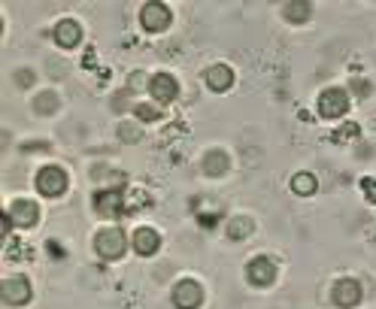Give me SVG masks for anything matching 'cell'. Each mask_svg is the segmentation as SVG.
Segmentation results:
<instances>
[{"instance_id":"cell-13","label":"cell","mask_w":376,"mask_h":309,"mask_svg":"<svg viewBox=\"0 0 376 309\" xmlns=\"http://www.w3.org/2000/svg\"><path fill=\"white\" fill-rule=\"evenodd\" d=\"M131 243H133V252L149 258V255H155L158 249H161V237H158L155 228H140V231L131 237Z\"/></svg>"},{"instance_id":"cell-19","label":"cell","mask_w":376,"mask_h":309,"mask_svg":"<svg viewBox=\"0 0 376 309\" xmlns=\"http://www.w3.org/2000/svg\"><path fill=\"white\" fill-rule=\"evenodd\" d=\"M252 219H231V224H228V237L231 240H246L249 233H252Z\"/></svg>"},{"instance_id":"cell-7","label":"cell","mask_w":376,"mask_h":309,"mask_svg":"<svg viewBox=\"0 0 376 309\" xmlns=\"http://www.w3.org/2000/svg\"><path fill=\"white\" fill-rule=\"evenodd\" d=\"M0 300L6 306H24L31 300V282L24 276H10L0 282Z\"/></svg>"},{"instance_id":"cell-2","label":"cell","mask_w":376,"mask_h":309,"mask_svg":"<svg viewBox=\"0 0 376 309\" xmlns=\"http://www.w3.org/2000/svg\"><path fill=\"white\" fill-rule=\"evenodd\" d=\"M37 191L43 197H61L67 191V173L55 164H46L43 170L37 173Z\"/></svg>"},{"instance_id":"cell-6","label":"cell","mask_w":376,"mask_h":309,"mask_svg":"<svg viewBox=\"0 0 376 309\" xmlns=\"http://www.w3.org/2000/svg\"><path fill=\"white\" fill-rule=\"evenodd\" d=\"M170 22H173V12L167 10L164 3H146L143 10H140V24H143V31H149V33L167 31Z\"/></svg>"},{"instance_id":"cell-10","label":"cell","mask_w":376,"mask_h":309,"mask_svg":"<svg viewBox=\"0 0 376 309\" xmlns=\"http://www.w3.org/2000/svg\"><path fill=\"white\" fill-rule=\"evenodd\" d=\"M6 212H10L13 224H19V228H33V224L40 222V206L28 197H19Z\"/></svg>"},{"instance_id":"cell-9","label":"cell","mask_w":376,"mask_h":309,"mask_svg":"<svg viewBox=\"0 0 376 309\" xmlns=\"http://www.w3.org/2000/svg\"><path fill=\"white\" fill-rule=\"evenodd\" d=\"M173 303H177V309H197L204 303V288H200V282L197 279L177 282V288H173Z\"/></svg>"},{"instance_id":"cell-4","label":"cell","mask_w":376,"mask_h":309,"mask_svg":"<svg viewBox=\"0 0 376 309\" xmlns=\"http://www.w3.org/2000/svg\"><path fill=\"white\" fill-rule=\"evenodd\" d=\"M349 110V94L346 88H325L319 97V115L322 119H343Z\"/></svg>"},{"instance_id":"cell-21","label":"cell","mask_w":376,"mask_h":309,"mask_svg":"<svg viewBox=\"0 0 376 309\" xmlns=\"http://www.w3.org/2000/svg\"><path fill=\"white\" fill-rule=\"evenodd\" d=\"M119 137H124V143H137L140 131L133 128V124H119Z\"/></svg>"},{"instance_id":"cell-12","label":"cell","mask_w":376,"mask_h":309,"mask_svg":"<svg viewBox=\"0 0 376 309\" xmlns=\"http://www.w3.org/2000/svg\"><path fill=\"white\" fill-rule=\"evenodd\" d=\"M55 43L61 49H76L82 43V28L76 19H61L55 24Z\"/></svg>"},{"instance_id":"cell-23","label":"cell","mask_w":376,"mask_h":309,"mask_svg":"<svg viewBox=\"0 0 376 309\" xmlns=\"http://www.w3.org/2000/svg\"><path fill=\"white\" fill-rule=\"evenodd\" d=\"M15 82H19V85H31V82H33V73H28V70H24V73H15Z\"/></svg>"},{"instance_id":"cell-18","label":"cell","mask_w":376,"mask_h":309,"mask_svg":"<svg viewBox=\"0 0 376 309\" xmlns=\"http://www.w3.org/2000/svg\"><path fill=\"white\" fill-rule=\"evenodd\" d=\"M58 110V94L55 91H40L37 100H33V112L37 115H52Z\"/></svg>"},{"instance_id":"cell-15","label":"cell","mask_w":376,"mask_h":309,"mask_svg":"<svg viewBox=\"0 0 376 309\" xmlns=\"http://www.w3.org/2000/svg\"><path fill=\"white\" fill-rule=\"evenodd\" d=\"M228 167H231V161H228V155L222 152V149H213V152H206L204 155V173L206 176H224L228 173Z\"/></svg>"},{"instance_id":"cell-20","label":"cell","mask_w":376,"mask_h":309,"mask_svg":"<svg viewBox=\"0 0 376 309\" xmlns=\"http://www.w3.org/2000/svg\"><path fill=\"white\" fill-rule=\"evenodd\" d=\"M137 119L140 122H158L161 119V110H158V106H137Z\"/></svg>"},{"instance_id":"cell-22","label":"cell","mask_w":376,"mask_h":309,"mask_svg":"<svg viewBox=\"0 0 376 309\" xmlns=\"http://www.w3.org/2000/svg\"><path fill=\"white\" fill-rule=\"evenodd\" d=\"M349 88H355L358 97H370V82H367V79H352V85H349Z\"/></svg>"},{"instance_id":"cell-5","label":"cell","mask_w":376,"mask_h":309,"mask_svg":"<svg viewBox=\"0 0 376 309\" xmlns=\"http://www.w3.org/2000/svg\"><path fill=\"white\" fill-rule=\"evenodd\" d=\"M95 212L104 219H119L124 215V191L122 188H104L95 194Z\"/></svg>"},{"instance_id":"cell-16","label":"cell","mask_w":376,"mask_h":309,"mask_svg":"<svg viewBox=\"0 0 376 309\" xmlns=\"http://www.w3.org/2000/svg\"><path fill=\"white\" fill-rule=\"evenodd\" d=\"M282 15H286L288 24H304L306 19H313V6L304 3V0H295V3L282 6Z\"/></svg>"},{"instance_id":"cell-17","label":"cell","mask_w":376,"mask_h":309,"mask_svg":"<svg viewBox=\"0 0 376 309\" xmlns=\"http://www.w3.org/2000/svg\"><path fill=\"white\" fill-rule=\"evenodd\" d=\"M291 188H295V194H300V197H310V194H316L319 182H316L313 173H295V176H291Z\"/></svg>"},{"instance_id":"cell-3","label":"cell","mask_w":376,"mask_h":309,"mask_svg":"<svg viewBox=\"0 0 376 309\" xmlns=\"http://www.w3.org/2000/svg\"><path fill=\"white\" fill-rule=\"evenodd\" d=\"M246 279L255 288H270L277 282V264H273V258H267V255L252 258L246 267Z\"/></svg>"},{"instance_id":"cell-1","label":"cell","mask_w":376,"mask_h":309,"mask_svg":"<svg viewBox=\"0 0 376 309\" xmlns=\"http://www.w3.org/2000/svg\"><path fill=\"white\" fill-rule=\"evenodd\" d=\"M128 249V237L119 228H104L95 233V252L100 261H119Z\"/></svg>"},{"instance_id":"cell-8","label":"cell","mask_w":376,"mask_h":309,"mask_svg":"<svg viewBox=\"0 0 376 309\" xmlns=\"http://www.w3.org/2000/svg\"><path fill=\"white\" fill-rule=\"evenodd\" d=\"M361 297H364V291L361 285H358L355 279H337L334 282V288H331V300H334V306H340V309H352L361 303Z\"/></svg>"},{"instance_id":"cell-11","label":"cell","mask_w":376,"mask_h":309,"mask_svg":"<svg viewBox=\"0 0 376 309\" xmlns=\"http://www.w3.org/2000/svg\"><path fill=\"white\" fill-rule=\"evenodd\" d=\"M149 91H152V97L158 103H173V100L179 97V82L170 76V73H158L149 82Z\"/></svg>"},{"instance_id":"cell-14","label":"cell","mask_w":376,"mask_h":309,"mask_svg":"<svg viewBox=\"0 0 376 309\" xmlns=\"http://www.w3.org/2000/svg\"><path fill=\"white\" fill-rule=\"evenodd\" d=\"M206 85H210L213 91H228L234 85V70L228 64H215L206 70Z\"/></svg>"}]
</instances>
